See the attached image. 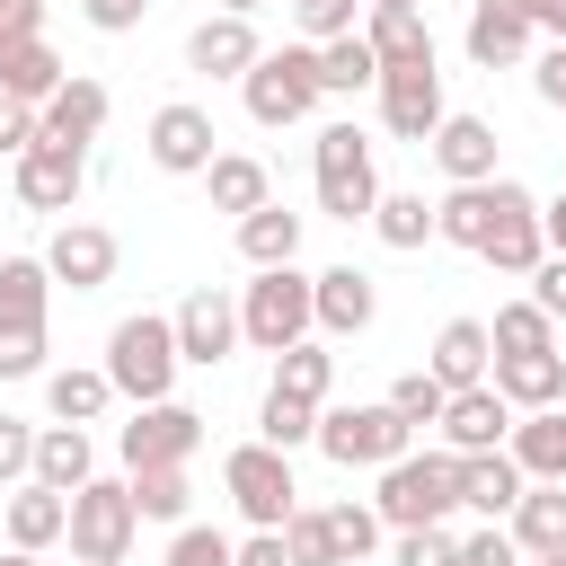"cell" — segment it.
Instances as JSON below:
<instances>
[{"mask_svg": "<svg viewBox=\"0 0 566 566\" xmlns=\"http://www.w3.org/2000/svg\"><path fill=\"white\" fill-rule=\"evenodd\" d=\"M256 53H265V44H256V27H248V18H221V9L186 35V71H203V80H248V71H256Z\"/></svg>", "mask_w": 566, "mask_h": 566, "instance_id": "2e32d148", "label": "cell"}, {"mask_svg": "<svg viewBox=\"0 0 566 566\" xmlns=\"http://www.w3.org/2000/svg\"><path fill=\"white\" fill-rule=\"evenodd\" d=\"M371 513H380V531H433V522H451V513H460V469H451V451H407V460H389Z\"/></svg>", "mask_w": 566, "mask_h": 566, "instance_id": "7a4b0ae2", "label": "cell"}, {"mask_svg": "<svg viewBox=\"0 0 566 566\" xmlns=\"http://www.w3.org/2000/svg\"><path fill=\"white\" fill-rule=\"evenodd\" d=\"M433 168H442L451 186L504 177V168H495V124H486V115H442V124H433Z\"/></svg>", "mask_w": 566, "mask_h": 566, "instance_id": "ac0fdd59", "label": "cell"}, {"mask_svg": "<svg viewBox=\"0 0 566 566\" xmlns=\"http://www.w3.org/2000/svg\"><path fill=\"white\" fill-rule=\"evenodd\" d=\"M230 566H292V548H283V531H248V539H230Z\"/></svg>", "mask_w": 566, "mask_h": 566, "instance_id": "816d5d0a", "label": "cell"}, {"mask_svg": "<svg viewBox=\"0 0 566 566\" xmlns=\"http://www.w3.org/2000/svg\"><path fill=\"white\" fill-rule=\"evenodd\" d=\"M18 150H35V106L0 97V159H18Z\"/></svg>", "mask_w": 566, "mask_h": 566, "instance_id": "f5cc1de1", "label": "cell"}, {"mask_svg": "<svg viewBox=\"0 0 566 566\" xmlns=\"http://www.w3.org/2000/svg\"><path fill=\"white\" fill-rule=\"evenodd\" d=\"M44 301H53L44 256H0V327H44Z\"/></svg>", "mask_w": 566, "mask_h": 566, "instance_id": "836d02e7", "label": "cell"}, {"mask_svg": "<svg viewBox=\"0 0 566 566\" xmlns=\"http://www.w3.org/2000/svg\"><path fill=\"white\" fill-rule=\"evenodd\" d=\"M371 230H380V248L407 256V248L433 239V203H424V195H380V203H371Z\"/></svg>", "mask_w": 566, "mask_h": 566, "instance_id": "ab89813d", "label": "cell"}, {"mask_svg": "<svg viewBox=\"0 0 566 566\" xmlns=\"http://www.w3.org/2000/svg\"><path fill=\"white\" fill-rule=\"evenodd\" d=\"M336 469H389V460H407V442H416V424H398L389 416V398L380 407H318V433H310Z\"/></svg>", "mask_w": 566, "mask_h": 566, "instance_id": "52a82bcc", "label": "cell"}, {"mask_svg": "<svg viewBox=\"0 0 566 566\" xmlns=\"http://www.w3.org/2000/svg\"><path fill=\"white\" fill-rule=\"evenodd\" d=\"M539 97L566 115V44H548V53H539Z\"/></svg>", "mask_w": 566, "mask_h": 566, "instance_id": "6f0895ef", "label": "cell"}, {"mask_svg": "<svg viewBox=\"0 0 566 566\" xmlns=\"http://www.w3.org/2000/svg\"><path fill=\"white\" fill-rule=\"evenodd\" d=\"M239 97H248V115L265 124V133H283V124H301L327 88H318V44H283V53H256V71L239 80Z\"/></svg>", "mask_w": 566, "mask_h": 566, "instance_id": "277c9868", "label": "cell"}, {"mask_svg": "<svg viewBox=\"0 0 566 566\" xmlns=\"http://www.w3.org/2000/svg\"><path fill=\"white\" fill-rule=\"evenodd\" d=\"M504 433H513V407L478 380V389H451V407H442V442H451V460H469V451H504Z\"/></svg>", "mask_w": 566, "mask_h": 566, "instance_id": "44dd1931", "label": "cell"}, {"mask_svg": "<svg viewBox=\"0 0 566 566\" xmlns=\"http://www.w3.org/2000/svg\"><path fill=\"white\" fill-rule=\"evenodd\" d=\"M486 230H495V177L486 186H451L442 203H433V239H451V248H486Z\"/></svg>", "mask_w": 566, "mask_h": 566, "instance_id": "1f68e13d", "label": "cell"}, {"mask_svg": "<svg viewBox=\"0 0 566 566\" xmlns=\"http://www.w3.org/2000/svg\"><path fill=\"white\" fill-rule=\"evenodd\" d=\"M460 566H522V548H513L504 522H478V531L460 539Z\"/></svg>", "mask_w": 566, "mask_h": 566, "instance_id": "681fc988", "label": "cell"}, {"mask_svg": "<svg viewBox=\"0 0 566 566\" xmlns=\"http://www.w3.org/2000/svg\"><path fill=\"white\" fill-rule=\"evenodd\" d=\"M310 168H318V212H336V221H371V203H380V168H371V142H363L354 124H327L318 150H310Z\"/></svg>", "mask_w": 566, "mask_h": 566, "instance_id": "8992f818", "label": "cell"}, {"mask_svg": "<svg viewBox=\"0 0 566 566\" xmlns=\"http://www.w3.org/2000/svg\"><path fill=\"white\" fill-rule=\"evenodd\" d=\"M310 327H318V318H310V274H301V265H265V274L239 292V345L292 354Z\"/></svg>", "mask_w": 566, "mask_h": 566, "instance_id": "3957f363", "label": "cell"}, {"mask_svg": "<svg viewBox=\"0 0 566 566\" xmlns=\"http://www.w3.org/2000/svg\"><path fill=\"white\" fill-rule=\"evenodd\" d=\"M44 274L71 283V292H97V283L115 274V230H97V221H62L53 248H44Z\"/></svg>", "mask_w": 566, "mask_h": 566, "instance_id": "d6986e66", "label": "cell"}, {"mask_svg": "<svg viewBox=\"0 0 566 566\" xmlns=\"http://www.w3.org/2000/svg\"><path fill=\"white\" fill-rule=\"evenodd\" d=\"M478 256H486L495 274H531V265L548 256V239H539V195H531V186L495 177V230H486Z\"/></svg>", "mask_w": 566, "mask_h": 566, "instance_id": "8fae6325", "label": "cell"}, {"mask_svg": "<svg viewBox=\"0 0 566 566\" xmlns=\"http://www.w3.org/2000/svg\"><path fill=\"white\" fill-rule=\"evenodd\" d=\"M142 150H150V168H168V177H203V168L221 159V133H212V115H203L195 97H168V106L150 115Z\"/></svg>", "mask_w": 566, "mask_h": 566, "instance_id": "9c48e42d", "label": "cell"}, {"mask_svg": "<svg viewBox=\"0 0 566 566\" xmlns=\"http://www.w3.org/2000/svg\"><path fill=\"white\" fill-rule=\"evenodd\" d=\"M168 566H230V539H221L212 522H186V531L168 539Z\"/></svg>", "mask_w": 566, "mask_h": 566, "instance_id": "c3c4849f", "label": "cell"}, {"mask_svg": "<svg viewBox=\"0 0 566 566\" xmlns=\"http://www.w3.org/2000/svg\"><path fill=\"white\" fill-rule=\"evenodd\" d=\"M327 380H336V354L327 345H292V354H274V389L283 398H301V407H327Z\"/></svg>", "mask_w": 566, "mask_h": 566, "instance_id": "74e56055", "label": "cell"}, {"mask_svg": "<svg viewBox=\"0 0 566 566\" xmlns=\"http://www.w3.org/2000/svg\"><path fill=\"white\" fill-rule=\"evenodd\" d=\"M451 469H460V504L486 513V522H504V513L522 504V486H531V478L513 469V451H469V460H451Z\"/></svg>", "mask_w": 566, "mask_h": 566, "instance_id": "d4e9b609", "label": "cell"}, {"mask_svg": "<svg viewBox=\"0 0 566 566\" xmlns=\"http://www.w3.org/2000/svg\"><path fill=\"white\" fill-rule=\"evenodd\" d=\"M106 380H115V398H133V407H159L168 389H177V327L159 318V310H133V318H115V336H106V363H97Z\"/></svg>", "mask_w": 566, "mask_h": 566, "instance_id": "6da1fadb", "label": "cell"}, {"mask_svg": "<svg viewBox=\"0 0 566 566\" xmlns=\"http://www.w3.org/2000/svg\"><path fill=\"white\" fill-rule=\"evenodd\" d=\"M221 486H230V504H239L256 531H283V522L301 513V486H292V451H274V442H239V451L221 460Z\"/></svg>", "mask_w": 566, "mask_h": 566, "instance_id": "ba28073f", "label": "cell"}, {"mask_svg": "<svg viewBox=\"0 0 566 566\" xmlns=\"http://www.w3.org/2000/svg\"><path fill=\"white\" fill-rule=\"evenodd\" d=\"M442 115H451V106H442V71H433V62H416V71H380V124H389L398 142H433Z\"/></svg>", "mask_w": 566, "mask_h": 566, "instance_id": "4fadbf2b", "label": "cell"}, {"mask_svg": "<svg viewBox=\"0 0 566 566\" xmlns=\"http://www.w3.org/2000/svg\"><path fill=\"white\" fill-rule=\"evenodd\" d=\"M0 380H44V327H0Z\"/></svg>", "mask_w": 566, "mask_h": 566, "instance_id": "f6af8a7d", "label": "cell"}, {"mask_svg": "<svg viewBox=\"0 0 566 566\" xmlns=\"http://www.w3.org/2000/svg\"><path fill=\"white\" fill-rule=\"evenodd\" d=\"M71 566H80V557H71Z\"/></svg>", "mask_w": 566, "mask_h": 566, "instance_id": "03108f58", "label": "cell"}, {"mask_svg": "<svg viewBox=\"0 0 566 566\" xmlns=\"http://www.w3.org/2000/svg\"><path fill=\"white\" fill-rule=\"evenodd\" d=\"M486 389L513 407V416H539V407H566V354H495Z\"/></svg>", "mask_w": 566, "mask_h": 566, "instance_id": "9a60e30c", "label": "cell"}, {"mask_svg": "<svg viewBox=\"0 0 566 566\" xmlns=\"http://www.w3.org/2000/svg\"><path fill=\"white\" fill-rule=\"evenodd\" d=\"M124 486H133V513H142V522H186V504H195L186 460H168V469H133Z\"/></svg>", "mask_w": 566, "mask_h": 566, "instance_id": "f35d334b", "label": "cell"}, {"mask_svg": "<svg viewBox=\"0 0 566 566\" xmlns=\"http://www.w3.org/2000/svg\"><path fill=\"white\" fill-rule=\"evenodd\" d=\"M35 486H53V495H80L88 478H97V451H88V424H35V469H27Z\"/></svg>", "mask_w": 566, "mask_h": 566, "instance_id": "7402d4cb", "label": "cell"}, {"mask_svg": "<svg viewBox=\"0 0 566 566\" xmlns=\"http://www.w3.org/2000/svg\"><path fill=\"white\" fill-rule=\"evenodd\" d=\"M539 239H548V256H566V195L539 203Z\"/></svg>", "mask_w": 566, "mask_h": 566, "instance_id": "91938a15", "label": "cell"}, {"mask_svg": "<svg viewBox=\"0 0 566 566\" xmlns=\"http://www.w3.org/2000/svg\"><path fill=\"white\" fill-rule=\"evenodd\" d=\"M504 451H513V469H522V478H539V486H566V407L513 416Z\"/></svg>", "mask_w": 566, "mask_h": 566, "instance_id": "cb8c5ba5", "label": "cell"}, {"mask_svg": "<svg viewBox=\"0 0 566 566\" xmlns=\"http://www.w3.org/2000/svg\"><path fill=\"white\" fill-rule=\"evenodd\" d=\"M106 398H115V380L106 371H44V407H53V424H97L106 416Z\"/></svg>", "mask_w": 566, "mask_h": 566, "instance_id": "e575fe53", "label": "cell"}, {"mask_svg": "<svg viewBox=\"0 0 566 566\" xmlns=\"http://www.w3.org/2000/svg\"><path fill=\"white\" fill-rule=\"evenodd\" d=\"M283 548H292V566H345V548H336V531H327V513H292L283 522Z\"/></svg>", "mask_w": 566, "mask_h": 566, "instance_id": "7bdbcfd3", "label": "cell"}, {"mask_svg": "<svg viewBox=\"0 0 566 566\" xmlns=\"http://www.w3.org/2000/svg\"><path fill=\"white\" fill-rule=\"evenodd\" d=\"M0 566H35V557H27V548H9V557H0Z\"/></svg>", "mask_w": 566, "mask_h": 566, "instance_id": "be15d7a7", "label": "cell"}, {"mask_svg": "<svg viewBox=\"0 0 566 566\" xmlns=\"http://www.w3.org/2000/svg\"><path fill=\"white\" fill-rule=\"evenodd\" d=\"M203 195H212V212H256V203H274V177H265V159H248V150H221L212 168H203Z\"/></svg>", "mask_w": 566, "mask_h": 566, "instance_id": "4dcf8cb0", "label": "cell"}, {"mask_svg": "<svg viewBox=\"0 0 566 566\" xmlns=\"http://www.w3.org/2000/svg\"><path fill=\"white\" fill-rule=\"evenodd\" d=\"M504 531H513V548L522 557H548V548H566V486H522V504L504 513Z\"/></svg>", "mask_w": 566, "mask_h": 566, "instance_id": "f1b7e54d", "label": "cell"}, {"mask_svg": "<svg viewBox=\"0 0 566 566\" xmlns=\"http://www.w3.org/2000/svg\"><path fill=\"white\" fill-rule=\"evenodd\" d=\"M513 9H522V18H531V35H539V27H548V35H557V44H566V0H513Z\"/></svg>", "mask_w": 566, "mask_h": 566, "instance_id": "680465c9", "label": "cell"}, {"mask_svg": "<svg viewBox=\"0 0 566 566\" xmlns=\"http://www.w3.org/2000/svg\"><path fill=\"white\" fill-rule=\"evenodd\" d=\"M318 433V407H301V398H283V389H265V407H256V442H274V451H292V442H310Z\"/></svg>", "mask_w": 566, "mask_h": 566, "instance_id": "b9f144b4", "label": "cell"}, {"mask_svg": "<svg viewBox=\"0 0 566 566\" xmlns=\"http://www.w3.org/2000/svg\"><path fill=\"white\" fill-rule=\"evenodd\" d=\"M363 44H371V62H380V71H416V62H433V35H424V9H371V27H363Z\"/></svg>", "mask_w": 566, "mask_h": 566, "instance_id": "f546056e", "label": "cell"}, {"mask_svg": "<svg viewBox=\"0 0 566 566\" xmlns=\"http://www.w3.org/2000/svg\"><path fill=\"white\" fill-rule=\"evenodd\" d=\"M442 389H478L486 371H495V345H486V318H451L442 336H433V363H424Z\"/></svg>", "mask_w": 566, "mask_h": 566, "instance_id": "484cf974", "label": "cell"}, {"mask_svg": "<svg viewBox=\"0 0 566 566\" xmlns=\"http://www.w3.org/2000/svg\"><path fill=\"white\" fill-rule=\"evenodd\" d=\"M318 88H327V97L380 88V62H371V44H363V35H327V44H318Z\"/></svg>", "mask_w": 566, "mask_h": 566, "instance_id": "d590c367", "label": "cell"}, {"mask_svg": "<svg viewBox=\"0 0 566 566\" xmlns=\"http://www.w3.org/2000/svg\"><path fill=\"white\" fill-rule=\"evenodd\" d=\"M256 9H265V0H221V18H256Z\"/></svg>", "mask_w": 566, "mask_h": 566, "instance_id": "94428289", "label": "cell"}, {"mask_svg": "<svg viewBox=\"0 0 566 566\" xmlns=\"http://www.w3.org/2000/svg\"><path fill=\"white\" fill-rule=\"evenodd\" d=\"M371 9H416V0H371Z\"/></svg>", "mask_w": 566, "mask_h": 566, "instance_id": "e7e4bbea", "label": "cell"}, {"mask_svg": "<svg viewBox=\"0 0 566 566\" xmlns=\"http://www.w3.org/2000/svg\"><path fill=\"white\" fill-rule=\"evenodd\" d=\"M62 531H71V495H53V486H35V478H27V486L9 495V548L44 557Z\"/></svg>", "mask_w": 566, "mask_h": 566, "instance_id": "83f0119b", "label": "cell"}, {"mask_svg": "<svg viewBox=\"0 0 566 566\" xmlns=\"http://www.w3.org/2000/svg\"><path fill=\"white\" fill-rule=\"evenodd\" d=\"M327 531H336L345 566H363V557L380 548V513H371V504H327Z\"/></svg>", "mask_w": 566, "mask_h": 566, "instance_id": "ee69618b", "label": "cell"}, {"mask_svg": "<svg viewBox=\"0 0 566 566\" xmlns=\"http://www.w3.org/2000/svg\"><path fill=\"white\" fill-rule=\"evenodd\" d=\"M71 557L80 566H124V548L142 539V513H133V486L124 478H88L80 495H71Z\"/></svg>", "mask_w": 566, "mask_h": 566, "instance_id": "5b68a950", "label": "cell"}, {"mask_svg": "<svg viewBox=\"0 0 566 566\" xmlns=\"http://www.w3.org/2000/svg\"><path fill=\"white\" fill-rule=\"evenodd\" d=\"M239 256L265 274V265H292L301 256V212H283V203H256L248 221H239Z\"/></svg>", "mask_w": 566, "mask_h": 566, "instance_id": "d6a6232c", "label": "cell"}, {"mask_svg": "<svg viewBox=\"0 0 566 566\" xmlns=\"http://www.w3.org/2000/svg\"><path fill=\"white\" fill-rule=\"evenodd\" d=\"M486 345H495V354H557V318H548L539 301H504L495 327H486Z\"/></svg>", "mask_w": 566, "mask_h": 566, "instance_id": "8d00e7d4", "label": "cell"}, {"mask_svg": "<svg viewBox=\"0 0 566 566\" xmlns=\"http://www.w3.org/2000/svg\"><path fill=\"white\" fill-rule=\"evenodd\" d=\"M80 177H88V150H62V142L18 150V203L27 212H71L80 203Z\"/></svg>", "mask_w": 566, "mask_h": 566, "instance_id": "5bb4252c", "label": "cell"}, {"mask_svg": "<svg viewBox=\"0 0 566 566\" xmlns=\"http://www.w3.org/2000/svg\"><path fill=\"white\" fill-rule=\"evenodd\" d=\"M442 407H451V389H442L433 371H398V380H389V416H398V424H442Z\"/></svg>", "mask_w": 566, "mask_h": 566, "instance_id": "60d3db41", "label": "cell"}, {"mask_svg": "<svg viewBox=\"0 0 566 566\" xmlns=\"http://www.w3.org/2000/svg\"><path fill=\"white\" fill-rule=\"evenodd\" d=\"M531 301H539L548 318H566V256H539V265H531Z\"/></svg>", "mask_w": 566, "mask_h": 566, "instance_id": "db71d44e", "label": "cell"}, {"mask_svg": "<svg viewBox=\"0 0 566 566\" xmlns=\"http://www.w3.org/2000/svg\"><path fill=\"white\" fill-rule=\"evenodd\" d=\"M18 35H44V0H0V44Z\"/></svg>", "mask_w": 566, "mask_h": 566, "instance_id": "9f6ffc18", "label": "cell"}, {"mask_svg": "<svg viewBox=\"0 0 566 566\" xmlns=\"http://www.w3.org/2000/svg\"><path fill=\"white\" fill-rule=\"evenodd\" d=\"M168 327H177V363H203V371H212V363H230V345H239V301L203 283V292L177 301Z\"/></svg>", "mask_w": 566, "mask_h": 566, "instance_id": "7c38bea8", "label": "cell"}, {"mask_svg": "<svg viewBox=\"0 0 566 566\" xmlns=\"http://www.w3.org/2000/svg\"><path fill=\"white\" fill-rule=\"evenodd\" d=\"M371 310H380V292H371L363 265H327V274H310V318H318L327 336H363Z\"/></svg>", "mask_w": 566, "mask_h": 566, "instance_id": "ffe728a7", "label": "cell"}, {"mask_svg": "<svg viewBox=\"0 0 566 566\" xmlns=\"http://www.w3.org/2000/svg\"><path fill=\"white\" fill-rule=\"evenodd\" d=\"M62 80H71V71H62V53H53L44 35H18V44H0V97H18V106H44Z\"/></svg>", "mask_w": 566, "mask_h": 566, "instance_id": "4316f807", "label": "cell"}, {"mask_svg": "<svg viewBox=\"0 0 566 566\" xmlns=\"http://www.w3.org/2000/svg\"><path fill=\"white\" fill-rule=\"evenodd\" d=\"M522 566H566V548H548V557H522Z\"/></svg>", "mask_w": 566, "mask_h": 566, "instance_id": "6125c7cd", "label": "cell"}, {"mask_svg": "<svg viewBox=\"0 0 566 566\" xmlns=\"http://www.w3.org/2000/svg\"><path fill=\"white\" fill-rule=\"evenodd\" d=\"M398 566H460L451 522H433V531H398Z\"/></svg>", "mask_w": 566, "mask_h": 566, "instance_id": "7dc6e473", "label": "cell"}, {"mask_svg": "<svg viewBox=\"0 0 566 566\" xmlns=\"http://www.w3.org/2000/svg\"><path fill=\"white\" fill-rule=\"evenodd\" d=\"M460 44H469V62H478V71H513V62L531 53V18H522L513 0H478Z\"/></svg>", "mask_w": 566, "mask_h": 566, "instance_id": "603a6c76", "label": "cell"}, {"mask_svg": "<svg viewBox=\"0 0 566 566\" xmlns=\"http://www.w3.org/2000/svg\"><path fill=\"white\" fill-rule=\"evenodd\" d=\"M106 133V88L97 80H62L44 106H35V142H62V150H88Z\"/></svg>", "mask_w": 566, "mask_h": 566, "instance_id": "e0dca14e", "label": "cell"}, {"mask_svg": "<svg viewBox=\"0 0 566 566\" xmlns=\"http://www.w3.org/2000/svg\"><path fill=\"white\" fill-rule=\"evenodd\" d=\"M142 9H150V0H88V27H97V35H133Z\"/></svg>", "mask_w": 566, "mask_h": 566, "instance_id": "11a10c76", "label": "cell"}, {"mask_svg": "<svg viewBox=\"0 0 566 566\" xmlns=\"http://www.w3.org/2000/svg\"><path fill=\"white\" fill-rule=\"evenodd\" d=\"M27 469H35V424L0 416V486H27Z\"/></svg>", "mask_w": 566, "mask_h": 566, "instance_id": "f907efd6", "label": "cell"}, {"mask_svg": "<svg viewBox=\"0 0 566 566\" xmlns=\"http://www.w3.org/2000/svg\"><path fill=\"white\" fill-rule=\"evenodd\" d=\"M115 451H124V469H168V460H195V451H203V416H195V407H177V398L133 407V424L115 433Z\"/></svg>", "mask_w": 566, "mask_h": 566, "instance_id": "30bf717a", "label": "cell"}, {"mask_svg": "<svg viewBox=\"0 0 566 566\" xmlns=\"http://www.w3.org/2000/svg\"><path fill=\"white\" fill-rule=\"evenodd\" d=\"M354 9H363V0H292V18H301V35H310V44L354 35Z\"/></svg>", "mask_w": 566, "mask_h": 566, "instance_id": "bcb514c9", "label": "cell"}]
</instances>
